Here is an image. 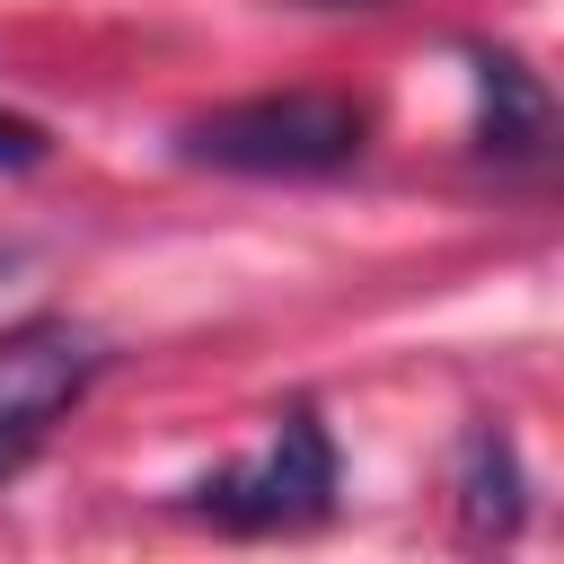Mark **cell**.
<instances>
[{
	"mask_svg": "<svg viewBox=\"0 0 564 564\" xmlns=\"http://www.w3.org/2000/svg\"><path fill=\"white\" fill-rule=\"evenodd\" d=\"M370 115L352 97L326 88H282V97H238L212 106L176 132V159L194 167H229V176H335L361 159Z\"/></svg>",
	"mask_w": 564,
	"mask_h": 564,
	"instance_id": "1",
	"label": "cell"
},
{
	"mask_svg": "<svg viewBox=\"0 0 564 564\" xmlns=\"http://www.w3.org/2000/svg\"><path fill=\"white\" fill-rule=\"evenodd\" d=\"M194 511L220 529H308L335 511V441L308 405H291L256 458H229L194 485Z\"/></svg>",
	"mask_w": 564,
	"mask_h": 564,
	"instance_id": "2",
	"label": "cell"
},
{
	"mask_svg": "<svg viewBox=\"0 0 564 564\" xmlns=\"http://www.w3.org/2000/svg\"><path fill=\"white\" fill-rule=\"evenodd\" d=\"M97 370H106V344L70 317H26L0 335V485L44 449V432L88 397Z\"/></svg>",
	"mask_w": 564,
	"mask_h": 564,
	"instance_id": "3",
	"label": "cell"
},
{
	"mask_svg": "<svg viewBox=\"0 0 564 564\" xmlns=\"http://www.w3.org/2000/svg\"><path fill=\"white\" fill-rule=\"evenodd\" d=\"M476 150L529 167L546 150V88L511 53H476Z\"/></svg>",
	"mask_w": 564,
	"mask_h": 564,
	"instance_id": "4",
	"label": "cell"
},
{
	"mask_svg": "<svg viewBox=\"0 0 564 564\" xmlns=\"http://www.w3.org/2000/svg\"><path fill=\"white\" fill-rule=\"evenodd\" d=\"M458 502H467V529H494V538L520 529V458L494 423H476L458 449Z\"/></svg>",
	"mask_w": 564,
	"mask_h": 564,
	"instance_id": "5",
	"label": "cell"
},
{
	"mask_svg": "<svg viewBox=\"0 0 564 564\" xmlns=\"http://www.w3.org/2000/svg\"><path fill=\"white\" fill-rule=\"evenodd\" d=\"M44 150H53V141H44L26 115H0V167H35Z\"/></svg>",
	"mask_w": 564,
	"mask_h": 564,
	"instance_id": "6",
	"label": "cell"
}]
</instances>
